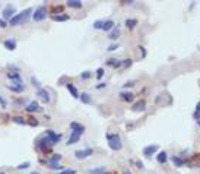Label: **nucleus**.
<instances>
[{"mask_svg": "<svg viewBox=\"0 0 200 174\" xmlns=\"http://www.w3.org/2000/svg\"><path fill=\"white\" fill-rule=\"evenodd\" d=\"M32 13V9H25L24 12L16 13L15 16L10 19V25H19V24H25L28 19H29V15Z\"/></svg>", "mask_w": 200, "mask_h": 174, "instance_id": "f257e3e1", "label": "nucleus"}, {"mask_svg": "<svg viewBox=\"0 0 200 174\" xmlns=\"http://www.w3.org/2000/svg\"><path fill=\"white\" fill-rule=\"evenodd\" d=\"M107 140H108V146L113 151H120L123 148V144H121V139H120L118 135H111V133H107Z\"/></svg>", "mask_w": 200, "mask_h": 174, "instance_id": "f03ea898", "label": "nucleus"}, {"mask_svg": "<svg viewBox=\"0 0 200 174\" xmlns=\"http://www.w3.org/2000/svg\"><path fill=\"white\" fill-rule=\"evenodd\" d=\"M35 146H37L39 151L47 152V151H50V148L53 146V144L50 142V139H48L47 136H41V138H38V139H37V142H35Z\"/></svg>", "mask_w": 200, "mask_h": 174, "instance_id": "7ed1b4c3", "label": "nucleus"}, {"mask_svg": "<svg viewBox=\"0 0 200 174\" xmlns=\"http://www.w3.org/2000/svg\"><path fill=\"white\" fill-rule=\"evenodd\" d=\"M47 18V9L44 8V6H39L38 9H35L34 15H32V19H34L35 22H41L44 21Z\"/></svg>", "mask_w": 200, "mask_h": 174, "instance_id": "20e7f679", "label": "nucleus"}, {"mask_svg": "<svg viewBox=\"0 0 200 174\" xmlns=\"http://www.w3.org/2000/svg\"><path fill=\"white\" fill-rule=\"evenodd\" d=\"M2 15H3V19H9V21H10V19L16 15V8H15L13 4H8V6L3 9Z\"/></svg>", "mask_w": 200, "mask_h": 174, "instance_id": "39448f33", "label": "nucleus"}, {"mask_svg": "<svg viewBox=\"0 0 200 174\" xmlns=\"http://www.w3.org/2000/svg\"><path fill=\"white\" fill-rule=\"evenodd\" d=\"M92 154H94V149H92V148L79 149V151H76V152H75V157H76L77 160H85V158H88L89 155H92Z\"/></svg>", "mask_w": 200, "mask_h": 174, "instance_id": "423d86ee", "label": "nucleus"}, {"mask_svg": "<svg viewBox=\"0 0 200 174\" xmlns=\"http://www.w3.org/2000/svg\"><path fill=\"white\" fill-rule=\"evenodd\" d=\"M45 136L50 139V142L53 145L59 144L60 139H61V135H57V133H54V130H47V132H45Z\"/></svg>", "mask_w": 200, "mask_h": 174, "instance_id": "0eeeda50", "label": "nucleus"}, {"mask_svg": "<svg viewBox=\"0 0 200 174\" xmlns=\"http://www.w3.org/2000/svg\"><path fill=\"white\" fill-rule=\"evenodd\" d=\"M37 97H39L43 101L48 102L50 101V92H48L47 89H43V88H39L38 89V92H37Z\"/></svg>", "mask_w": 200, "mask_h": 174, "instance_id": "6e6552de", "label": "nucleus"}, {"mask_svg": "<svg viewBox=\"0 0 200 174\" xmlns=\"http://www.w3.org/2000/svg\"><path fill=\"white\" fill-rule=\"evenodd\" d=\"M158 151V145L153 144V145H149V146H146L145 149H143V155H146V157H150L152 154H155Z\"/></svg>", "mask_w": 200, "mask_h": 174, "instance_id": "1a4fd4ad", "label": "nucleus"}, {"mask_svg": "<svg viewBox=\"0 0 200 174\" xmlns=\"http://www.w3.org/2000/svg\"><path fill=\"white\" fill-rule=\"evenodd\" d=\"M81 136H82V133H79V132H72V135H70V138H69V140H67V145L76 144L77 140L81 139Z\"/></svg>", "mask_w": 200, "mask_h": 174, "instance_id": "9d476101", "label": "nucleus"}, {"mask_svg": "<svg viewBox=\"0 0 200 174\" xmlns=\"http://www.w3.org/2000/svg\"><path fill=\"white\" fill-rule=\"evenodd\" d=\"M51 19L54 22H66L70 19V16L69 15H66V13H61V15H53L51 16Z\"/></svg>", "mask_w": 200, "mask_h": 174, "instance_id": "9b49d317", "label": "nucleus"}, {"mask_svg": "<svg viewBox=\"0 0 200 174\" xmlns=\"http://www.w3.org/2000/svg\"><path fill=\"white\" fill-rule=\"evenodd\" d=\"M25 110L29 111V113H34V111H41V107L38 106V102L32 101V102H29V104L25 107Z\"/></svg>", "mask_w": 200, "mask_h": 174, "instance_id": "f8f14e48", "label": "nucleus"}, {"mask_svg": "<svg viewBox=\"0 0 200 174\" xmlns=\"http://www.w3.org/2000/svg\"><path fill=\"white\" fill-rule=\"evenodd\" d=\"M145 108H146V102L143 101V100H142V101L134 102V104H133V107H132L133 111H145Z\"/></svg>", "mask_w": 200, "mask_h": 174, "instance_id": "ddd939ff", "label": "nucleus"}, {"mask_svg": "<svg viewBox=\"0 0 200 174\" xmlns=\"http://www.w3.org/2000/svg\"><path fill=\"white\" fill-rule=\"evenodd\" d=\"M8 88L12 91V92H22L24 91V85L22 84H16V82H12L10 85H8Z\"/></svg>", "mask_w": 200, "mask_h": 174, "instance_id": "4468645a", "label": "nucleus"}, {"mask_svg": "<svg viewBox=\"0 0 200 174\" xmlns=\"http://www.w3.org/2000/svg\"><path fill=\"white\" fill-rule=\"evenodd\" d=\"M70 129H72L73 132H79V133H83V132H85V126L81 123H76V122H72V123H70Z\"/></svg>", "mask_w": 200, "mask_h": 174, "instance_id": "2eb2a0df", "label": "nucleus"}, {"mask_svg": "<svg viewBox=\"0 0 200 174\" xmlns=\"http://www.w3.org/2000/svg\"><path fill=\"white\" fill-rule=\"evenodd\" d=\"M8 78L10 81H15L16 84H22V79H21V75L18 72H9L8 73Z\"/></svg>", "mask_w": 200, "mask_h": 174, "instance_id": "dca6fc26", "label": "nucleus"}, {"mask_svg": "<svg viewBox=\"0 0 200 174\" xmlns=\"http://www.w3.org/2000/svg\"><path fill=\"white\" fill-rule=\"evenodd\" d=\"M4 47H6L8 50H10V51L15 50V48H16V41H15L13 38L6 40V41H4Z\"/></svg>", "mask_w": 200, "mask_h": 174, "instance_id": "f3484780", "label": "nucleus"}, {"mask_svg": "<svg viewBox=\"0 0 200 174\" xmlns=\"http://www.w3.org/2000/svg\"><path fill=\"white\" fill-rule=\"evenodd\" d=\"M118 35H120V30H118V28H117V26H114V28L111 30L110 35H108V38H110L111 41H114V40H117V38H118Z\"/></svg>", "mask_w": 200, "mask_h": 174, "instance_id": "a211bd4d", "label": "nucleus"}, {"mask_svg": "<svg viewBox=\"0 0 200 174\" xmlns=\"http://www.w3.org/2000/svg\"><path fill=\"white\" fill-rule=\"evenodd\" d=\"M67 6H69V8H73V9H81L82 8V2H81V0H69Z\"/></svg>", "mask_w": 200, "mask_h": 174, "instance_id": "6ab92c4d", "label": "nucleus"}, {"mask_svg": "<svg viewBox=\"0 0 200 174\" xmlns=\"http://www.w3.org/2000/svg\"><path fill=\"white\" fill-rule=\"evenodd\" d=\"M66 88H67L69 92L73 95V98H79V92H77V89L75 88V85H73V84H67V85H66Z\"/></svg>", "mask_w": 200, "mask_h": 174, "instance_id": "aec40b11", "label": "nucleus"}, {"mask_svg": "<svg viewBox=\"0 0 200 174\" xmlns=\"http://www.w3.org/2000/svg\"><path fill=\"white\" fill-rule=\"evenodd\" d=\"M156 160H158V162H159V164H165V162H166V160H168V155H166V152H165V151H162V152H159V154H158Z\"/></svg>", "mask_w": 200, "mask_h": 174, "instance_id": "412c9836", "label": "nucleus"}, {"mask_svg": "<svg viewBox=\"0 0 200 174\" xmlns=\"http://www.w3.org/2000/svg\"><path fill=\"white\" fill-rule=\"evenodd\" d=\"M107 64H108V66H113V68H120V66H123V63L117 59H110L107 62Z\"/></svg>", "mask_w": 200, "mask_h": 174, "instance_id": "4be33fe9", "label": "nucleus"}, {"mask_svg": "<svg viewBox=\"0 0 200 174\" xmlns=\"http://www.w3.org/2000/svg\"><path fill=\"white\" fill-rule=\"evenodd\" d=\"M120 97H121L123 101H133V97H134V95H133L132 92H121Z\"/></svg>", "mask_w": 200, "mask_h": 174, "instance_id": "5701e85b", "label": "nucleus"}, {"mask_svg": "<svg viewBox=\"0 0 200 174\" xmlns=\"http://www.w3.org/2000/svg\"><path fill=\"white\" fill-rule=\"evenodd\" d=\"M79 98H81V101L83 104H89L91 102V95L88 92H82V95H79Z\"/></svg>", "mask_w": 200, "mask_h": 174, "instance_id": "b1692460", "label": "nucleus"}, {"mask_svg": "<svg viewBox=\"0 0 200 174\" xmlns=\"http://www.w3.org/2000/svg\"><path fill=\"white\" fill-rule=\"evenodd\" d=\"M113 28H114V22L111 21V19L110 21H105L104 22V25H102V30L104 31H111Z\"/></svg>", "mask_w": 200, "mask_h": 174, "instance_id": "393cba45", "label": "nucleus"}, {"mask_svg": "<svg viewBox=\"0 0 200 174\" xmlns=\"http://www.w3.org/2000/svg\"><path fill=\"white\" fill-rule=\"evenodd\" d=\"M172 162H174V166H177V167H183L184 166V160H183V158H180V157H177V155L172 157Z\"/></svg>", "mask_w": 200, "mask_h": 174, "instance_id": "a878e982", "label": "nucleus"}, {"mask_svg": "<svg viewBox=\"0 0 200 174\" xmlns=\"http://www.w3.org/2000/svg\"><path fill=\"white\" fill-rule=\"evenodd\" d=\"M12 122L16 124H26V120L24 119V117H21V116H16V117H12Z\"/></svg>", "mask_w": 200, "mask_h": 174, "instance_id": "bb28decb", "label": "nucleus"}, {"mask_svg": "<svg viewBox=\"0 0 200 174\" xmlns=\"http://www.w3.org/2000/svg\"><path fill=\"white\" fill-rule=\"evenodd\" d=\"M47 166L51 170H63V166H60L59 162H47Z\"/></svg>", "mask_w": 200, "mask_h": 174, "instance_id": "cd10ccee", "label": "nucleus"}, {"mask_svg": "<svg viewBox=\"0 0 200 174\" xmlns=\"http://www.w3.org/2000/svg\"><path fill=\"white\" fill-rule=\"evenodd\" d=\"M136 25H137V19H127V21H126V26H127V28H130V30H132V28H134Z\"/></svg>", "mask_w": 200, "mask_h": 174, "instance_id": "c85d7f7f", "label": "nucleus"}, {"mask_svg": "<svg viewBox=\"0 0 200 174\" xmlns=\"http://www.w3.org/2000/svg\"><path fill=\"white\" fill-rule=\"evenodd\" d=\"M104 173H107L105 167H98V168H95V170H91V174H104Z\"/></svg>", "mask_w": 200, "mask_h": 174, "instance_id": "c756f323", "label": "nucleus"}, {"mask_svg": "<svg viewBox=\"0 0 200 174\" xmlns=\"http://www.w3.org/2000/svg\"><path fill=\"white\" fill-rule=\"evenodd\" d=\"M60 160H61V155H60V154H54V155H53L47 162H59Z\"/></svg>", "mask_w": 200, "mask_h": 174, "instance_id": "7c9ffc66", "label": "nucleus"}, {"mask_svg": "<svg viewBox=\"0 0 200 174\" xmlns=\"http://www.w3.org/2000/svg\"><path fill=\"white\" fill-rule=\"evenodd\" d=\"M102 25H104V21L94 22V28H95V30H102Z\"/></svg>", "mask_w": 200, "mask_h": 174, "instance_id": "2f4dec72", "label": "nucleus"}, {"mask_svg": "<svg viewBox=\"0 0 200 174\" xmlns=\"http://www.w3.org/2000/svg\"><path fill=\"white\" fill-rule=\"evenodd\" d=\"M28 167H29V162L26 161V162H22V164H19L16 168H18V170H25V168H28Z\"/></svg>", "mask_w": 200, "mask_h": 174, "instance_id": "473e14b6", "label": "nucleus"}, {"mask_svg": "<svg viewBox=\"0 0 200 174\" xmlns=\"http://www.w3.org/2000/svg\"><path fill=\"white\" fill-rule=\"evenodd\" d=\"M81 78L83 79V81H85V79H89V78H91V72H88V70H86V72H83L81 75Z\"/></svg>", "mask_w": 200, "mask_h": 174, "instance_id": "72a5a7b5", "label": "nucleus"}, {"mask_svg": "<svg viewBox=\"0 0 200 174\" xmlns=\"http://www.w3.org/2000/svg\"><path fill=\"white\" fill-rule=\"evenodd\" d=\"M118 43H114V44H111L110 47H108V51H114V50H117V48H118Z\"/></svg>", "mask_w": 200, "mask_h": 174, "instance_id": "f704fd0d", "label": "nucleus"}, {"mask_svg": "<svg viewBox=\"0 0 200 174\" xmlns=\"http://www.w3.org/2000/svg\"><path fill=\"white\" fill-rule=\"evenodd\" d=\"M102 76H104V69L99 68L98 70H97V78H98V79H101Z\"/></svg>", "mask_w": 200, "mask_h": 174, "instance_id": "c9c22d12", "label": "nucleus"}, {"mask_svg": "<svg viewBox=\"0 0 200 174\" xmlns=\"http://www.w3.org/2000/svg\"><path fill=\"white\" fill-rule=\"evenodd\" d=\"M31 82L34 84V86H37V88H39V82H38V79H37V78H35V76H32V78H31Z\"/></svg>", "mask_w": 200, "mask_h": 174, "instance_id": "e433bc0d", "label": "nucleus"}, {"mask_svg": "<svg viewBox=\"0 0 200 174\" xmlns=\"http://www.w3.org/2000/svg\"><path fill=\"white\" fill-rule=\"evenodd\" d=\"M121 63H123V66H132V60H130V59H126V60H123Z\"/></svg>", "mask_w": 200, "mask_h": 174, "instance_id": "4c0bfd02", "label": "nucleus"}, {"mask_svg": "<svg viewBox=\"0 0 200 174\" xmlns=\"http://www.w3.org/2000/svg\"><path fill=\"white\" fill-rule=\"evenodd\" d=\"M75 173H76V170H63L59 174H75Z\"/></svg>", "mask_w": 200, "mask_h": 174, "instance_id": "58836bf2", "label": "nucleus"}, {"mask_svg": "<svg viewBox=\"0 0 200 174\" xmlns=\"http://www.w3.org/2000/svg\"><path fill=\"white\" fill-rule=\"evenodd\" d=\"M31 122H26V123H29L31 126H38V122H37V120L35 119H29Z\"/></svg>", "mask_w": 200, "mask_h": 174, "instance_id": "ea45409f", "label": "nucleus"}, {"mask_svg": "<svg viewBox=\"0 0 200 174\" xmlns=\"http://www.w3.org/2000/svg\"><path fill=\"white\" fill-rule=\"evenodd\" d=\"M133 85H134V82H133V81L126 82V84H124V86H126V88H129V86H133Z\"/></svg>", "mask_w": 200, "mask_h": 174, "instance_id": "a19ab883", "label": "nucleus"}, {"mask_svg": "<svg viewBox=\"0 0 200 174\" xmlns=\"http://www.w3.org/2000/svg\"><path fill=\"white\" fill-rule=\"evenodd\" d=\"M0 28H6V22L0 19Z\"/></svg>", "mask_w": 200, "mask_h": 174, "instance_id": "79ce46f5", "label": "nucleus"}, {"mask_svg": "<svg viewBox=\"0 0 200 174\" xmlns=\"http://www.w3.org/2000/svg\"><path fill=\"white\" fill-rule=\"evenodd\" d=\"M193 117H194V119H199V120H200V113H197V111H196V113L193 114Z\"/></svg>", "mask_w": 200, "mask_h": 174, "instance_id": "37998d69", "label": "nucleus"}, {"mask_svg": "<svg viewBox=\"0 0 200 174\" xmlns=\"http://www.w3.org/2000/svg\"><path fill=\"white\" fill-rule=\"evenodd\" d=\"M105 86H107V84H99L97 88H98V89H102V88H105Z\"/></svg>", "mask_w": 200, "mask_h": 174, "instance_id": "c03bdc74", "label": "nucleus"}, {"mask_svg": "<svg viewBox=\"0 0 200 174\" xmlns=\"http://www.w3.org/2000/svg\"><path fill=\"white\" fill-rule=\"evenodd\" d=\"M136 164H137V167H139V168H143V162H142V161H137Z\"/></svg>", "mask_w": 200, "mask_h": 174, "instance_id": "a18cd8bd", "label": "nucleus"}, {"mask_svg": "<svg viewBox=\"0 0 200 174\" xmlns=\"http://www.w3.org/2000/svg\"><path fill=\"white\" fill-rule=\"evenodd\" d=\"M196 111H197V113H200V101L196 104Z\"/></svg>", "mask_w": 200, "mask_h": 174, "instance_id": "49530a36", "label": "nucleus"}, {"mask_svg": "<svg viewBox=\"0 0 200 174\" xmlns=\"http://www.w3.org/2000/svg\"><path fill=\"white\" fill-rule=\"evenodd\" d=\"M140 50H142V54H143V57H145V56H146V51H145V48H143V47H140Z\"/></svg>", "mask_w": 200, "mask_h": 174, "instance_id": "de8ad7c7", "label": "nucleus"}, {"mask_svg": "<svg viewBox=\"0 0 200 174\" xmlns=\"http://www.w3.org/2000/svg\"><path fill=\"white\" fill-rule=\"evenodd\" d=\"M123 174H132V173H130V171H129V170H126V171H124Z\"/></svg>", "mask_w": 200, "mask_h": 174, "instance_id": "09e8293b", "label": "nucleus"}, {"mask_svg": "<svg viewBox=\"0 0 200 174\" xmlns=\"http://www.w3.org/2000/svg\"><path fill=\"white\" fill-rule=\"evenodd\" d=\"M31 174H39V173H35V171H34V173H31Z\"/></svg>", "mask_w": 200, "mask_h": 174, "instance_id": "8fccbe9b", "label": "nucleus"}, {"mask_svg": "<svg viewBox=\"0 0 200 174\" xmlns=\"http://www.w3.org/2000/svg\"><path fill=\"white\" fill-rule=\"evenodd\" d=\"M197 123H199V126H200V120H197Z\"/></svg>", "mask_w": 200, "mask_h": 174, "instance_id": "3c124183", "label": "nucleus"}, {"mask_svg": "<svg viewBox=\"0 0 200 174\" xmlns=\"http://www.w3.org/2000/svg\"><path fill=\"white\" fill-rule=\"evenodd\" d=\"M104 174H111V173H104Z\"/></svg>", "mask_w": 200, "mask_h": 174, "instance_id": "603ef678", "label": "nucleus"}, {"mask_svg": "<svg viewBox=\"0 0 200 174\" xmlns=\"http://www.w3.org/2000/svg\"><path fill=\"white\" fill-rule=\"evenodd\" d=\"M0 174H6V173H0Z\"/></svg>", "mask_w": 200, "mask_h": 174, "instance_id": "864d4df0", "label": "nucleus"}]
</instances>
